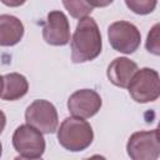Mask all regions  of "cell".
Wrapping results in <instances>:
<instances>
[{
	"mask_svg": "<svg viewBox=\"0 0 160 160\" xmlns=\"http://www.w3.org/2000/svg\"><path fill=\"white\" fill-rule=\"evenodd\" d=\"M56 131L59 144L72 152L88 149L94 140L91 125L79 116H69L64 119Z\"/></svg>",
	"mask_w": 160,
	"mask_h": 160,
	"instance_id": "2",
	"label": "cell"
},
{
	"mask_svg": "<svg viewBox=\"0 0 160 160\" xmlns=\"http://www.w3.org/2000/svg\"><path fill=\"white\" fill-rule=\"evenodd\" d=\"M128 155L132 160H155L160 155L159 129L134 132L126 144Z\"/></svg>",
	"mask_w": 160,
	"mask_h": 160,
	"instance_id": "6",
	"label": "cell"
},
{
	"mask_svg": "<svg viewBox=\"0 0 160 160\" xmlns=\"http://www.w3.org/2000/svg\"><path fill=\"white\" fill-rule=\"evenodd\" d=\"M146 49L149 52H152L155 55H159V25H154L151 31L148 34L146 39Z\"/></svg>",
	"mask_w": 160,
	"mask_h": 160,
	"instance_id": "15",
	"label": "cell"
},
{
	"mask_svg": "<svg viewBox=\"0 0 160 160\" xmlns=\"http://www.w3.org/2000/svg\"><path fill=\"white\" fill-rule=\"evenodd\" d=\"M70 45L71 60L75 64L91 61L100 55L102 40L99 26L92 18L85 16L80 19L71 38Z\"/></svg>",
	"mask_w": 160,
	"mask_h": 160,
	"instance_id": "1",
	"label": "cell"
},
{
	"mask_svg": "<svg viewBox=\"0 0 160 160\" xmlns=\"http://www.w3.org/2000/svg\"><path fill=\"white\" fill-rule=\"evenodd\" d=\"M5 125H6V116H5L4 111H2V110H0V134L2 132V130H4Z\"/></svg>",
	"mask_w": 160,
	"mask_h": 160,
	"instance_id": "18",
	"label": "cell"
},
{
	"mask_svg": "<svg viewBox=\"0 0 160 160\" xmlns=\"http://www.w3.org/2000/svg\"><path fill=\"white\" fill-rule=\"evenodd\" d=\"M24 36L22 22L12 15H0V46H14Z\"/></svg>",
	"mask_w": 160,
	"mask_h": 160,
	"instance_id": "11",
	"label": "cell"
},
{
	"mask_svg": "<svg viewBox=\"0 0 160 160\" xmlns=\"http://www.w3.org/2000/svg\"><path fill=\"white\" fill-rule=\"evenodd\" d=\"M12 146L21 159H40L45 151V139L41 131L24 124L14 131Z\"/></svg>",
	"mask_w": 160,
	"mask_h": 160,
	"instance_id": "4",
	"label": "cell"
},
{
	"mask_svg": "<svg viewBox=\"0 0 160 160\" xmlns=\"http://www.w3.org/2000/svg\"><path fill=\"white\" fill-rule=\"evenodd\" d=\"M1 152H2V145H1V142H0V156H1Z\"/></svg>",
	"mask_w": 160,
	"mask_h": 160,
	"instance_id": "20",
	"label": "cell"
},
{
	"mask_svg": "<svg viewBox=\"0 0 160 160\" xmlns=\"http://www.w3.org/2000/svg\"><path fill=\"white\" fill-rule=\"evenodd\" d=\"M42 38L46 44L64 46L70 41V24L62 11L54 10L46 16L42 26Z\"/></svg>",
	"mask_w": 160,
	"mask_h": 160,
	"instance_id": "8",
	"label": "cell"
},
{
	"mask_svg": "<svg viewBox=\"0 0 160 160\" xmlns=\"http://www.w3.org/2000/svg\"><path fill=\"white\" fill-rule=\"evenodd\" d=\"M128 90L136 102L146 104L155 101L160 95V78L158 71L150 68L138 69L128 85Z\"/></svg>",
	"mask_w": 160,
	"mask_h": 160,
	"instance_id": "3",
	"label": "cell"
},
{
	"mask_svg": "<svg viewBox=\"0 0 160 160\" xmlns=\"http://www.w3.org/2000/svg\"><path fill=\"white\" fill-rule=\"evenodd\" d=\"M136 70H138V65L132 60L128 58H116L109 64L106 75L109 81L115 86L128 88Z\"/></svg>",
	"mask_w": 160,
	"mask_h": 160,
	"instance_id": "10",
	"label": "cell"
},
{
	"mask_svg": "<svg viewBox=\"0 0 160 160\" xmlns=\"http://www.w3.org/2000/svg\"><path fill=\"white\" fill-rule=\"evenodd\" d=\"M126 6L138 15H148L156 8L158 0H125Z\"/></svg>",
	"mask_w": 160,
	"mask_h": 160,
	"instance_id": "14",
	"label": "cell"
},
{
	"mask_svg": "<svg viewBox=\"0 0 160 160\" xmlns=\"http://www.w3.org/2000/svg\"><path fill=\"white\" fill-rule=\"evenodd\" d=\"M102 100L92 89H81L72 92L68 100V109L72 116L89 119L99 112Z\"/></svg>",
	"mask_w": 160,
	"mask_h": 160,
	"instance_id": "9",
	"label": "cell"
},
{
	"mask_svg": "<svg viewBox=\"0 0 160 160\" xmlns=\"http://www.w3.org/2000/svg\"><path fill=\"white\" fill-rule=\"evenodd\" d=\"M91 8H105L109 6L114 0H86Z\"/></svg>",
	"mask_w": 160,
	"mask_h": 160,
	"instance_id": "16",
	"label": "cell"
},
{
	"mask_svg": "<svg viewBox=\"0 0 160 160\" xmlns=\"http://www.w3.org/2000/svg\"><path fill=\"white\" fill-rule=\"evenodd\" d=\"M2 92L1 99L6 101H15L28 94L29 82L26 78L19 72H10L2 76Z\"/></svg>",
	"mask_w": 160,
	"mask_h": 160,
	"instance_id": "12",
	"label": "cell"
},
{
	"mask_svg": "<svg viewBox=\"0 0 160 160\" xmlns=\"http://www.w3.org/2000/svg\"><path fill=\"white\" fill-rule=\"evenodd\" d=\"M2 85H4V81H2V76L0 75V96H1V92H2Z\"/></svg>",
	"mask_w": 160,
	"mask_h": 160,
	"instance_id": "19",
	"label": "cell"
},
{
	"mask_svg": "<svg viewBox=\"0 0 160 160\" xmlns=\"http://www.w3.org/2000/svg\"><path fill=\"white\" fill-rule=\"evenodd\" d=\"M62 5L68 10V12L75 19L88 16L94 9L88 4L86 0H62Z\"/></svg>",
	"mask_w": 160,
	"mask_h": 160,
	"instance_id": "13",
	"label": "cell"
},
{
	"mask_svg": "<svg viewBox=\"0 0 160 160\" xmlns=\"http://www.w3.org/2000/svg\"><path fill=\"white\" fill-rule=\"evenodd\" d=\"M4 5L6 6H10V8H18V6H21L26 2V0H0Z\"/></svg>",
	"mask_w": 160,
	"mask_h": 160,
	"instance_id": "17",
	"label": "cell"
},
{
	"mask_svg": "<svg viewBox=\"0 0 160 160\" xmlns=\"http://www.w3.org/2000/svg\"><path fill=\"white\" fill-rule=\"evenodd\" d=\"M108 39L114 50L122 54H132L141 41L139 29L129 21H115L108 28Z\"/></svg>",
	"mask_w": 160,
	"mask_h": 160,
	"instance_id": "7",
	"label": "cell"
},
{
	"mask_svg": "<svg viewBox=\"0 0 160 160\" xmlns=\"http://www.w3.org/2000/svg\"><path fill=\"white\" fill-rule=\"evenodd\" d=\"M25 121L42 134H52L59 125L56 108L48 100H34L25 110Z\"/></svg>",
	"mask_w": 160,
	"mask_h": 160,
	"instance_id": "5",
	"label": "cell"
}]
</instances>
